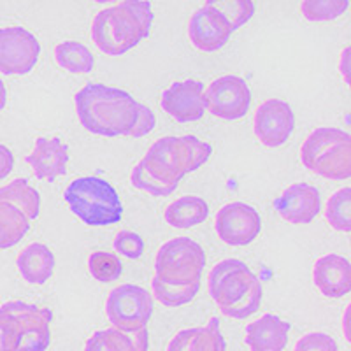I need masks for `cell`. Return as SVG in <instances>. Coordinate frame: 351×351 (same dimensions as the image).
Instances as JSON below:
<instances>
[{
	"label": "cell",
	"instance_id": "obj_1",
	"mask_svg": "<svg viewBox=\"0 0 351 351\" xmlns=\"http://www.w3.org/2000/svg\"><path fill=\"white\" fill-rule=\"evenodd\" d=\"M81 125L104 137L130 136L137 121L139 102L125 90L90 83L74 97Z\"/></svg>",
	"mask_w": 351,
	"mask_h": 351
},
{
	"label": "cell",
	"instance_id": "obj_2",
	"mask_svg": "<svg viewBox=\"0 0 351 351\" xmlns=\"http://www.w3.org/2000/svg\"><path fill=\"white\" fill-rule=\"evenodd\" d=\"M152 25L153 11L149 2L125 0L97 12L92 25V39L102 53L120 56L146 39Z\"/></svg>",
	"mask_w": 351,
	"mask_h": 351
},
{
	"label": "cell",
	"instance_id": "obj_3",
	"mask_svg": "<svg viewBox=\"0 0 351 351\" xmlns=\"http://www.w3.org/2000/svg\"><path fill=\"white\" fill-rule=\"evenodd\" d=\"M69 208L83 223L90 227H108L118 223L123 216L120 195L108 181L84 176L67 186L64 193Z\"/></svg>",
	"mask_w": 351,
	"mask_h": 351
},
{
	"label": "cell",
	"instance_id": "obj_4",
	"mask_svg": "<svg viewBox=\"0 0 351 351\" xmlns=\"http://www.w3.org/2000/svg\"><path fill=\"white\" fill-rule=\"evenodd\" d=\"M300 160L315 174L343 181L351 176V137L334 127L313 130L300 148Z\"/></svg>",
	"mask_w": 351,
	"mask_h": 351
},
{
	"label": "cell",
	"instance_id": "obj_5",
	"mask_svg": "<svg viewBox=\"0 0 351 351\" xmlns=\"http://www.w3.org/2000/svg\"><path fill=\"white\" fill-rule=\"evenodd\" d=\"M206 252L199 243L190 237H176L162 244L156 253L155 278L174 287L197 283L206 267Z\"/></svg>",
	"mask_w": 351,
	"mask_h": 351
},
{
	"label": "cell",
	"instance_id": "obj_6",
	"mask_svg": "<svg viewBox=\"0 0 351 351\" xmlns=\"http://www.w3.org/2000/svg\"><path fill=\"white\" fill-rule=\"evenodd\" d=\"M153 309L155 304L148 290L132 283L114 288L106 302V315L112 324V328L125 334H134L146 328L152 319Z\"/></svg>",
	"mask_w": 351,
	"mask_h": 351
},
{
	"label": "cell",
	"instance_id": "obj_7",
	"mask_svg": "<svg viewBox=\"0 0 351 351\" xmlns=\"http://www.w3.org/2000/svg\"><path fill=\"white\" fill-rule=\"evenodd\" d=\"M153 178L165 184H180L190 169V152L183 137H162L152 144V148L139 162Z\"/></svg>",
	"mask_w": 351,
	"mask_h": 351
},
{
	"label": "cell",
	"instance_id": "obj_8",
	"mask_svg": "<svg viewBox=\"0 0 351 351\" xmlns=\"http://www.w3.org/2000/svg\"><path fill=\"white\" fill-rule=\"evenodd\" d=\"M12 316L18 330L16 351H46L51 343V309L34 304L8 302L2 306Z\"/></svg>",
	"mask_w": 351,
	"mask_h": 351
},
{
	"label": "cell",
	"instance_id": "obj_9",
	"mask_svg": "<svg viewBox=\"0 0 351 351\" xmlns=\"http://www.w3.org/2000/svg\"><path fill=\"white\" fill-rule=\"evenodd\" d=\"M40 44L23 27L0 28V72L8 76L28 74L36 67Z\"/></svg>",
	"mask_w": 351,
	"mask_h": 351
},
{
	"label": "cell",
	"instance_id": "obj_10",
	"mask_svg": "<svg viewBox=\"0 0 351 351\" xmlns=\"http://www.w3.org/2000/svg\"><path fill=\"white\" fill-rule=\"evenodd\" d=\"M211 114L221 120H239L252 108V90L239 76H221L204 92Z\"/></svg>",
	"mask_w": 351,
	"mask_h": 351
},
{
	"label": "cell",
	"instance_id": "obj_11",
	"mask_svg": "<svg viewBox=\"0 0 351 351\" xmlns=\"http://www.w3.org/2000/svg\"><path fill=\"white\" fill-rule=\"evenodd\" d=\"M255 280L256 276L244 262L237 258L223 260L216 263L209 272V293L221 309V307L236 304L241 297L246 295V291L252 288Z\"/></svg>",
	"mask_w": 351,
	"mask_h": 351
},
{
	"label": "cell",
	"instance_id": "obj_12",
	"mask_svg": "<svg viewBox=\"0 0 351 351\" xmlns=\"http://www.w3.org/2000/svg\"><path fill=\"white\" fill-rule=\"evenodd\" d=\"M215 228L225 244L246 246L258 237L262 230V218L252 206L244 202H232L218 211Z\"/></svg>",
	"mask_w": 351,
	"mask_h": 351
},
{
	"label": "cell",
	"instance_id": "obj_13",
	"mask_svg": "<svg viewBox=\"0 0 351 351\" xmlns=\"http://www.w3.org/2000/svg\"><path fill=\"white\" fill-rule=\"evenodd\" d=\"M295 128V114L288 102L269 99L258 106L255 112V136L263 146H283Z\"/></svg>",
	"mask_w": 351,
	"mask_h": 351
},
{
	"label": "cell",
	"instance_id": "obj_14",
	"mask_svg": "<svg viewBox=\"0 0 351 351\" xmlns=\"http://www.w3.org/2000/svg\"><path fill=\"white\" fill-rule=\"evenodd\" d=\"M162 109L180 123L200 120L208 109L204 84L195 80L172 83L162 93Z\"/></svg>",
	"mask_w": 351,
	"mask_h": 351
},
{
	"label": "cell",
	"instance_id": "obj_15",
	"mask_svg": "<svg viewBox=\"0 0 351 351\" xmlns=\"http://www.w3.org/2000/svg\"><path fill=\"white\" fill-rule=\"evenodd\" d=\"M232 27L221 12L209 4L197 9L188 25V37L197 49L204 53L218 51L228 43Z\"/></svg>",
	"mask_w": 351,
	"mask_h": 351
},
{
	"label": "cell",
	"instance_id": "obj_16",
	"mask_svg": "<svg viewBox=\"0 0 351 351\" xmlns=\"http://www.w3.org/2000/svg\"><path fill=\"white\" fill-rule=\"evenodd\" d=\"M274 209L288 223L307 225L322 211V197L311 184L295 183L274 200Z\"/></svg>",
	"mask_w": 351,
	"mask_h": 351
},
{
	"label": "cell",
	"instance_id": "obj_17",
	"mask_svg": "<svg viewBox=\"0 0 351 351\" xmlns=\"http://www.w3.org/2000/svg\"><path fill=\"white\" fill-rule=\"evenodd\" d=\"M25 162L32 167L37 180L53 183L67 172L69 146L58 137H39Z\"/></svg>",
	"mask_w": 351,
	"mask_h": 351
},
{
	"label": "cell",
	"instance_id": "obj_18",
	"mask_svg": "<svg viewBox=\"0 0 351 351\" xmlns=\"http://www.w3.org/2000/svg\"><path fill=\"white\" fill-rule=\"evenodd\" d=\"M313 280L328 299H343L351 290V265L350 260L341 255H325L316 260L313 269Z\"/></svg>",
	"mask_w": 351,
	"mask_h": 351
},
{
	"label": "cell",
	"instance_id": "obj_19",
	"mask_svg": "<svg viewBox=\"0 0 351 351\" xmlns=\"http://www.w3.org/2000/svg\"><path fill=\"white\" fill-rule=\"evenodd\" d=\"M290 324L276 315H263L246 327L244 343L252 351H283L288 344Z\"/></svg>",
	"mask_w": 351,
	"mask_h": 351
},
{
	"label": "cell",
	"instance_id": "obj_20",
	"mask_svg": "<svg viewBox=\"0 0 351 351\" xmlns=\"http://www.w3.org/2000/svg\"><path fill=\"white\" fill-rule=\"evenodd\" d=\"M18 271L30 285H44L55 271V255L46 244L32 243L18 255Z\"/></svg>",
	"mask_w": 351,
	"mask_h": 351
},
{
	"label": "cell",
	"instance_id": "obj_21",
	"mask_svg": "<svg viewBox=\"0 0 351 351\" xmlns=\"http://www.w3.org/2000/svg\"><path fill=\"white\" fill-rule=\"evenodd\" d=\"M149 335L146 328L132 335L116 328L99 330L86 341L83 351H148Z\"/></svg>",
	"mask_w": 351,
	"mask_h": 351
},
{
	"label": "cell",
	"instance_id": "obj_22",
	"mask_svg": "<svg viewBox=\"0 0 351 351\" xmlns=\"http://www.w3.org/2000/svg\"><path fill=\"white\" fill-rule=\"evenodd\" d=\"M209 206L202 197L184 195L169 204L165 209V221L174 228H192L206 221Z\"/></svg>",
	"mask_w": 351,
	"mask_h": 351
},
{
	"label": "cell",
	"instance_id": "obj_23",
	"mask_svg": "<svg viewBox=\"0 0 351 351\" xmlns=\"http://www.w3.org/2000/svg\"><path fill=\"white\" fill-rule=\"evenodd\" d=\"M0 200L20 209L28 219H36L40 211V195L27 180H14L0 188Z\"/></svg>",
	"mask_w": 351,
	"mask_h": 351
},
{
	"label": "cell",
	"instance_id": "obj_24",
	"mask_svg": "<svg viewBox=\"0 0 351 351\" xmlns=\"http://www.w3.org/2000/svg\"><path fill=\"white\" fill-rule=\"evenodd\" d=\"M30 228V219L18 208L0 200V250L16 246Z\"/></svg>",
	"mask_w": 351,
	"mask_h": 351
},
{
	"label": "cell",
	"instance_id": "obj_25",
	"mask_svg": "<svg viewBox=\"0 0 351 351\" xmlns=\"http://www.w3.org/2000/svg\"><path fill=\"white\" fill-rule=\"evenodd\" d=\"M55 60L72 74H88L95 67V58L84 44L76 40H65L55 48Z\"/></svg>",
	"mask_w": 351,
	"mask_h": 351
},
{
	"label": "cell",
	"instance_id": "obj_26",
	"mask_svg": "<svg viewBox=\"0 0 351 351\" xmlns=\"http://www.w3.org/2000/svg\"><path fill=\"white\" fill-rule=\"evenodd\" d=\"M153 295L158 300L160 304H164L167 307H178L184 306V304H190L200 290V281L192 285H180V287H174V285L162 283L160 280L152 281Z\"/></svg>",
	"mask_w": 351,
	"mask_h": 351
},
{
	"label": "cell",
	"instance_id": "obj_27",
	"mask_svg": "<svg viewBox=\"0 0 351 351\" xmlns=\"http://www.w3.org/2000/svg\"><path fill=\"white\" fill-rule=\"evenodd\" d=\"M351 188H341L334 195L328 199L327 202V211H325V218L334 227L335 230L339 232H350L351 230Z\"/></svg>",
	"mask_w": 351,
	"mask_h": 351
},
{
	"label": "cell",
	"instance_id": "obj_28",
	"mask_svg": "<svg viewBox=\"0 0 351 351\" xmlns=\"http://www.w3.org/2000/svg\"><path fill=\"white\" fill-rule=\"evenodd\" d=\"M188 351H227V343L219 330L218 318H211L206 327L193 328Z\"/></svg>",
	"mask_w": 351,
	"mask_h": 351
},
{
	"label": "cell",
	"instance_id": "obj_29",
	"mask_svg": "<svg viewBox=\"0 0 351 351\" xmlns=\"http://www.w3.org/2000/svg\"><path fill=\"white\" fill-rule=\"evenodd\" d=\"M208 4L223 14L225 20L230 23L232 32L246 25L255 14V2L252 0H209Z\"/></svg>",
	"mask_w": 351,
	"mask_h": 351
},
{
	"label": "cell",
	"instance_id": "obj_30",
	"mask_svg": "<svg viewBox=\"0 0 351 351\" xmlns=\"http://www.w3.org/2000/svg\"><path fill=\"white\" fill-rule=\"evenodd\" d=\"M348 8V0H304L300 12L309 21H330L344 14Z\"/></svg>",
	"mask_w": 351,
	"mask_h": 351
},
{
	"label": "cell",
	"instance_id": "obj_31",
	"mask_svg": "<svg viewBox=\"0 0 351 351\" xmlns=\"http://www.w3.org/2000/svg\"><path fill=\"white\" fill-rule=\"evenodd\" d=\"M88 269H90V274L100 283L116 281L123 272V265H121L120 258L114 253L108 252L92 253L90 258H88Z\"/></svg>",
	"mask_w": 351,
	"mask_h": 351
},
{
	"label": "cell",
	"instance_id": "obj_32",
	"mask_svg": "<svg viewBox=\"0 0 351 351\" xmlns=\"http://www.w3.org/2000/svg\"><path fill=\"white\" fill-rule=\"evenodd\" d=\"M260 304H262V283L256 278L253 281L252 288L246 291V295L241 297L236 304H232V306L221 307V313L228 318L234 319H246L250 318L252 315H255L256 311L260 309Z\"/></svg>",
	"mask_w": 351,
	"mask_h": 351
},
{
	"label": "cell",
	"instance_id": "obj_33",
	"mask_svg": "<svg viewBox=\"0 0 351 351\" xmlns=\"http://www.w3.org/2000/svg\"><path fill=\"white\" fill-rule=\"evenodd\" d=\"M130 181L136 188H139V190H143V192L152 193V195L155 197H167L174 192L176 188H178L176 184H165L162 183V181L156 180V178H153V176L149 174V172L146 171L141 164H137L136 167H134V171H132V176H130Z\"/></svg>",
	"mask_w": 351,
	"mask_h": 351
},
{
	"label": "cell",
	"instance_id": "obj_34",
	"mask_svg": "<svg viewBox=\"0 0 351 351\" xmlns=\"http://www.w3.org/2000/svg\"><path fill=\"white\" fill-rule=\"evenodd\" d=\"M114 250L127 258L137 260L144 253V241L136 232L121 230L116 234Z\"/></svg>",
	"mask_w": 351,
	"mask_h": 351
},
{
	"label": "cell",
	"instance_id": "obj_35",
	"mask_svg": "<svg viewBox=\"0 0 351 351\" xmlns=\"http://www.w3.org/2000/svg\"><path fill=\"white\" fill-rule=\"evenodd\" d=\"M293 351H339L334 337L324 332H311L302 335L295 344Z\"/></svg>",
	"mask_w": 351,
	"mask_h": 351
},
{
	"label": "cell",
	"instance_id": "obj_36",
	"mask_svg": "<svg viewBox=\"0 0 351 351\" xmlns=\"http://www.w3.org/2000/svg\"><path fill=\"white\" fill-rule=\"evenodd\" d=\"M18 330L12 316L0 307V351H16Z\"/></svg>",
	"mask_w": 351,
	"mask_h": 351
},
{
	"label": "cell",
	"instance_id": "obj_37",
	"mask_svg": "<svg viewBox=\"0 0 351 351\" xmlns=\"http://www.w3.org/2000/svg\"><path fill=\"white\" fill-rule=\"evenodd\" d=\"M184 141L188 144V152H190V169L197 171V169L202 167L206 162L211 156L213 148L211 144L206 143V141H200L195 136H184Z\"/></svg>",
	"mask_w": 351,
	"mask_h": 351
},
{
	"label": "cell",
	"instance_id": "obj_38",
	"mask_svg": "<svg viewBox=\"0 0 351 351\" xmlns=\"http://www.w3.org/2000/svg\"><path fill=\"white\" fill-rule=\"evenodd\" d=\"M156 125V118L155 112L148 108V106H144L139 102V111H137V121L132 128L130 136L128 137H144L148 136L149 132H153Z\"/></svg>",
	"mask_w": 351,
	"mask_h": 351
},
{
	"label": "cell",
	"instance_id": "obj_39",
	"mask_svg": "<svg viewBox=\"0 0 351 351\" xmlns=\"http://www.w3.org/2000/svg\"><path fill=\"white\" fill-rule=\"evenodd\" d=\"M12 167H14V156H12L11 149L4 144H0V181L11 174Z\"/></svg>",
	"mask_w": 351,
	"mask_h": 351
},
{
	"label": "cell",
	"instance_id": "obj_40",
	"mask_svg": "<svg viewBox=\"0 0 351 351\" xmlns=\"http://www.w3.org/2000/svg\"><path fill=\"white\" fill-rule=\"evenodd\" d=\"M193 328H186V330H181L172 337V341L169 343L167 351H188V344L192 339Z\"/></svg>",
	"mask_w": 351,
	"mask_h": 351
},
{
	"label": "cell",
	"instance_id": "obj_41",
	"mask_svg": "<svg viewBox=\"0 0 351 351\" xmlns=\"http://www.w3.org/2000/svg\"><path fill=\"white\" fill-rule=\"evenodd\" d=\"M348 60H350V48L344 49L343 58H341V72H343L346 83H350V71H348Z\"/></svg>",
	"mask_w": 351,
	"mask_h": 351
},
{
	"label": "cell",
	"instance_id": "obj_42",
	"mask_svg": "<svg viewBox=\"0 0 351 351\" xmlns=\"http://www.w3.org/2000/svg\"><path fill=\"white\" fill-rule=\"evenodd\" d=\"M5 102H8V90H5L4 81L0 80V111L5 108Z\"/></svg>",
	"mask_w": 351,
	"mask_h": 351
}]
</instances>
